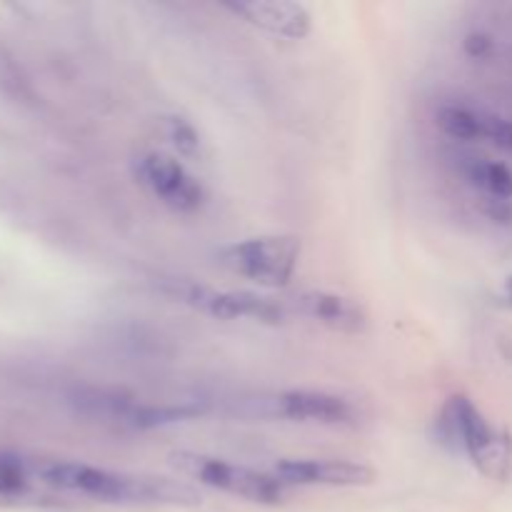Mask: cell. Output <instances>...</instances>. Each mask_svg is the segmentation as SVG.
Returning <instances> with one entry per match:
<instances>
[{
    "label": "cell",
    "instance_id": "6da1fadb",
    "mask_svg": "<svg viewBox=\"0 0 512 512\" xmlns=\"http://www.w3.org/2000/svg\"><path fill=\"white\" fill-rule=\"evenodd\" d=\"M35 470L48 485L90 495V498L110 500V503H158V500H170V503L178 500L180 503V498H193L188 490L178 488V485L133 478V475L113 473V470L83 463H43Z\"/></svg>",
    "mask_w": 512,
    "mask_h": 512
},
{
    "label": "cell",
    "instance_id": "7a4b0ae2",
    "mask_svg": "<svg viewBox=\"0 0 512 512\" xmlns=\"http://www.w3.org/2000/svg\"><path fill=\"white\" fill-rule=\"evenodd\" d=\"M443 430L470 455L483 473L500 478L508 468V443L488 425L480 410L463 395H455L443 408Z\"/></svg>",
    "mask_w": 512,
    "mask_h": 512
},
{
    "label": "cell",
    "instance_id": "3957f363",
    "mask_svg": "<svg viewBox=\"0 0 512 512\" xmlns=\"http://www.w3.org/2000/svg\"><path fill=\"white\" fill-rule=\"evenodd\" d=\"M298 255L300 243L295 238H253L225 248L220 263L240 278L280 288L293 278Z\"/></svg>",
    "mask_w": 512,
    "mask_h": 512
},
{
    "label": "cell",
    "instance_id": "277c9868",
    "mask_svg": "<svg viewBox=\"0 0 512 512\" xmlns=\"http://www.w3.org/2000/svg\"><path fill=\"white\" fill-rule=\"evenodd\" d=\"M173 463L203 485L223 490V493L240 495V498L253 500V503H280L283 500V483L278 478L258 473V470L195 453L173 455Z\"/></svg>",
    "mask_w": 512,
    "mask_h": 512
},
{
    "label": "cell",
    "instance_id": "5b68a950",
    "mask_svg": "<svg viewBox=\"0 0 512 512\" xmlns=\"http://www.w3.org/2000/svg\"><path fill=\"white\" fill-rule=\"evenodd\" d=\"M135 175L140 183L155 195L163 205L175 213H195L205 205V188L183 163L168 153L150 150L135 163Z\"/></svg>",
    "mask_w": 512,
    "mask_h": 512
},
{
    "label": "cell",
    "instance_id": "8992f818",
    "mask_svg": "<svg viewBox=\"0 0 512 512\" xmlns=\"http://www.w3.org/2000/svg\"><path fill=\"white\" fill-rule=\"evenodd\" d=\"M180 298L190 300L193 305L203 308L205 313L223 320H255V323L275 325L283 320V308L268 298H260L245 290H205L188 288Z\"/></svg>",
    "mask_w": 512,
    "mask_h": 512
},
{
    "label": "cell",
    "instance_id": "52a82bcc",
    "mask_svg": "<svg viewBox=\"0 0 512 512\" xmlns=\"http://www.w3.org/2000/svg\"><path fill=\"white\" fill-rule=\"evenodd\" d=\"M275 478L283 485H330V488H353L368 485L373 470L353 460H315L293 458L275 465Z\"/></svg>",
    "mask_w": 512,
    "mask_h": 512
},
{
    "label": "cell",
    "instance_id": "ba28073f",
    "mask_svg": "<svg viewBox=\"0 0 512 512\" xmlns=\"http://www.w3.org/2000/svg\"><path fill=\"white\" fill-rule=\"evenodd\" d=\"M275 413L293 423L350 425L355 420L353 405L340 395L318 393V390H293L275 400Z\"/></svg>",
    "mask_w": 512,
    "mask_h": 512
},
{
    "label": "cell",
    "instance_id": "9c48e42d",
    "mask_svg": "<svg viewBox=\"0 0 512 512\" xmlns=\"http://www.w3.org/2000/svg\"><path fill=\"white\" fill-rule=\"evenodd\" d=\"M228 8L235 15H243L248 23L290 40L303 38L310 30V15L300 3H288V0H248V3H233Z\"/></svg>",
    "mask_w": 512,
    "mask_h": 512
},
{
    "label": "cell",
    "instance_id": "30bf717a",
    "mask_svg": "<svg viewBox=\"0 0 512 512\" xmlns=\"http://www.w3.org/2000/svg\"><path fill=\"white\" fill-rule=\"evenodd\" d=\"M298 300L300 313L308 318L318 320V323L328 325L333 330H343V333H355L365 325V313L360 305L353 300L343 298V295L333 293H303Z\"/></svg>",
    "mask_w": 512,
    "mask_h": 512
},
{
    "label": "cell",
    "instance_id": "8fae6325",
    "mask_svg": "<svg viewBox=\"0 0 512 512\" xmlns=\"http://www.w3.org/2000/svg\"><path fill=\"white\" fill-rule=\"evenodd\" d=\"M438 128L453 140H485V130H488V115L475 113V110L463 108V105H445L438 110Z\"/></svg>",
    "mask_w": 512,
    "mask_h": 512
},
{
    "label": "cell",
    "instance_id": "7c38bea8",
    "mask_svg": "<svg viewBox=\"0 0 512 512\" xmlns=\"http://www.w3.org/2000/svg\"><path fill=\"white\" fill-rule=\"evenodd\" d=\"M468 178L495 198H510L512 195V173L500 163H488V160L473 163L468 170Z\"/></svg>",
    "mask_w": 512,
    "mask_h": 512
},
{
    "label": "cell",
    "instance_id": "4fadbf2b",
    "mask_svg": "<svg viewBox=\"0 0 512 512\" xmlns=\"http://www.w3.org/2000/svg\"><path fill=\"white\" fill-rule=\"evenodd\" d=\"M168 138L173 140V145L180 150V153H185V155L198 153V148H200L198 133H195V130L190 128L185 120H180V118L168 120Z\"/></svg>",
    "mask_w": 512,
    "mask_h": 512
}]
</instances>
